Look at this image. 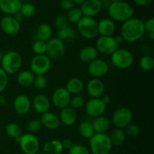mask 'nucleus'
Masks as SVG:
<instances>
[{
    "label": "nucleus",
    "mask_w": 154,
    "mask_h": 154,
    "mask_svg": "<svg viewBox=\"0 0 154 154\" xmlns=\"http://www.w3.org/2000/svg\"><path fill=\"white\" fill-rule=\"evenodd\" d=\"M144 30V23L140 19L132 17L123 23L120 29V35L124 42L128 43H135L142 38Z\"/></svg>",
    "instance_id": "f257e3e1"
},
{
    "label": "nucleus",
    "mask_w": 154,
    "mask_h": 154,
    "mask_svg": "<svg viewBox=\"0 0 154 154\" xmlns=\"http://www.w3.org/2000/svg\"><path fill=\"white\" fill-rule=\"evenodd\" d=\"M108 14L112 20L124 23L133 17L134 9L130 4L126 2L119 1L111 3L108 8Z\"/></svg>",
    "instance_id": "f03ea898"
},
{
    "label": "nucleus",
    "mask_w": 154,
    "mask_h": 154,
    "mask_svg": "<svg viewBox=\"0 0 154 154\" xmlns=\"http://www.w3.org/2000/svg\"><path fill=\"white\" fill-rule=\"evenodd\" d=\"M89 140L93 154H109L112 150L111 138L106 133H95Z\"/></svg>",
    "instance_id": "7ed1b4c3"
},
{
    "label": "nucleus",
    "mask_w": 154,
    "mask_h": 154,
    "mask_svg": "<svg viewBox=\"0 0 154 154\" xmlns=\"http://www.w3.org/2000/svg\"><path fill=\"white\" fill-rule=\"evenodd\" d=\"M23 64V58L17 51H9L3 55L1 61L2 69L7 75H14L19 72Z\"/></svg>",
    "instance_id": "20e7f679"
},
{
    "label": "nucleus",
    "mask_w": 154,
    "mask_h": 154,
    "mask_svg": "<svg viewBox=\"0 0 154 154\" xmlns=\"http://www.w3.org/2000/svg\"><path fill=\"white\" fill-rule=\"evenodd\" d=\"M77 27L81 35L86 39H94L99 35L98 22L93 17H83Z\"/></svg>",
    "instance_id": "39448f33"
},
{
    "label": "nucleus",
    "mask_w": 154,
    "mask_h": 154,
    "mask_svg": "<svg viewBox=\"0 0 154 154\" xmlns=\"http://www.w3.org/2000/svg\"><path fill=\"white\" fill-rule=\"evenodd\" d=\"M111 63L117 69H129L133 64L134 57L128 50L118 48L111 54Z\"/></svg>",
    "instance_id": "423d86ee"
},
{
    "label": "nucleus",
    "mask_w": 154,
    "mask_h": 154,
    "mask_svg": "<svg viewBox=\"0 0 154 154\" xmlns=\"http://www.w3.org/2000/svg\"><path fill=\"white\" fill-rule=\"evenodd\" d=\"M51 68V60L46 55H36L30 62V71L35 75H45Z\"/></svg>",
    "instance_id": "0eeeda50"
},
{
    "label": "nucleus",
    "mask_w": 154,
    "mask_h": 154,
    "mask_svg": "<svg viewBox=\"0 0 154 154\" xmlns=\"http://www.w3.org/2000/svg\"><path fill=\"white\" fill-rule=\"evenodd\" d=\"M20 147L25 154H35L39 151L40 142L37 137L32 133L23 134L20 137Z\"/></svg>",
    "instance_id": "6e6552de"
},
{
    "label": "nucleus",
    "mask_w": 154,
    "mask_h": 154,
    "mask_svg": "<svg viewBox=\"0 0 154 154\" xmlns=\"http://www.w3.org/2000/svg\"><path fill=\"white\" fill-rule=\"evenodd\" d=\"M96 48L99 54L111 55L119 48V45L113 36H100L96 41Z\"/></svg>",
    "instance_id": "1a4fd4ad"
},
{
    "label": "nucleus",
    "mask_w": 154,
    "mask_h": 154,
    "mask_svg": "<svg viewBox=\"0 0 154 154\" xmlns=\"http://www.w3.org/2000/svg\"><path fill=\"white\" fill-rule=\"evenodd\" d=\"M132 120V112L126 107H121L114 111L112 121L114 126L119 129H125L130 124Z\"/></svg>",
    "instance_id": "9d476101"
},
{
    "label": "nucleus",
    "mask_w": 154,
    "mask_h": 154,
    "mask_svg": "<svg viewBox=\"0 0 154 154\" xmlns=\"http://www.w3.org/2000/svg\"><path fill=\"white\" fill-rule=\"evenodd\" d=\"M66 52V47L63 41L57 38H53L47 42V52L48 57L53 60L60 59Z\"/></svg>",
    "instance_id": "9b49d317"
},
{
    "label": "nucleus",
    "mask_w": 154,
    "mask_h": 154,
    "mask_svg": "<svg viewBox=\"0 0 154 154\" xmlns=\"http://www.w3.org/2000/svg\"><path fill=\"white\" fill-rule=\"evenodd\" d=\"M106 111V105L102 101L101 98L91 99L85 105V111L88 116L93 118L104 115Z\"/></svg>",
    "instance_id": "f8f14e48"
},
{
    "label": "nucleus",
    "mask_w": 154,
    "mask_h": 154,
    "mask_svg": "<svg viewBox=\"0 0 154 154\" xmlns=\"http://www.w3.org/2000/svg\"><path fill=\"white\" fill-rule=\"evenodd\" d=\"M71 98L72 95L67 91L65 87H60L53 93L52 102L54 106L63 109L69 106Z\"/></svg>",
    "instance_id": "ddd939ff"
},
{
    "label": "nucleus",
    "mask_w": 154,
    "mask_h": 154,
    "mask_svg": "<svg viewBox=\"0 0 154 154\" xmlns=\"http://www.w3.org/2000/svg\"><path fill=\"white\" fill-rule=\"evenodd\" d=\"M109 71L108 64L103 60L96 59L89 63L88 72L94 78H99L105 76Z\"/></svg>",
    "instance_id": "4468645a"
},
{
    "label": "nucleus",
    "mask_w": 154,
    "mask_h": 154,
    "mask_svg": "<svg viewBox=\"0 0 154 154\" xmlns=\"http://www.w3.org/2000/svg\"><path fill=\"white\" fill-rule=\"evenodd\" d=\"M0 26L5 34L9 35H15L20 32L21 28L20 23L16 20L13 16L8 15L1 20Z\"/></svg>",
    "instance_id": "2eb2a0df"
},
{
    "label": "nucleus",
    "mask_w": 154,
    "mask_h": 154,
    "mask_svg": "<svg viewBox=\"0 0 154 154\" xmlns=\"http://www.w3.org/2000/svg\"><path fill=\"white\" fill-rule=\"evenodd\" d=\"M102 9L100 0H86L80 8L83 16L93 18L99 14Z\"/></svg>",
    "instance_id": "dca6fc26"
},
{
    "label": "nucleus",
    "mask_w": 154,
    "mask_h": 154,
    "mask_svg": "<svg viewBox=\"0 0 154 154\" xmlns=\"http://www.w3.org/2000/svg\"><path fill=\"white\" fill-rule=\"evenodd\" d=\"M105 84L99 78H93L87 85V92L92 99L101 98L105 93Z\"/></svg>",
    "instance_id": "f3484780"
},
{
    "label": "nucleus",
    "mask_w": 154,
    "mask_h": 154,
    "mask_svg": "<svg viewBox=\"0 0 154 154\" xmlns=\"http://www.w3.org/2000/svg\"><path fill=\"white\" fill-rule=\"evenodd\" d=\"M31 107L32 102L26 95H19L14 101V111L20 116L26 114L30 111Z\"/></svg>",
    "instance_id": "a211bd4d"
},
{
    "label": "nucleus",
    "mask_w": 154,
    "mask_h": 154,
    "mask_svg": "<svg viewBox=\"0 0 154 154\" xmlns=\"http://www.w3.org/2000/svg\"><path fill=\"white\" fill-rule=\"evenodd\" d=\"M32 106L37 113L43 114L48 112L51 107V102L46 96L38 94L35 96L32 102Z\"/></svg>",
    "instance_id": "6ab92c4d"
},
{
    "label": "nucleus",
    "mask_w": 154,
    "mask_h": 154,
    "mask_svg": "<svg viewBox=\"0 0 154 154\" xmlns=\"http://www.w3.org/2000/svg\"><path fill=\"white\" fill-rule=\"evenodd\" d=\"M40 120L42 126H45V128L50 129V130H55L60 127V118L54 113L48 111V112L42 114Z\"/></svg>",
    "instance_id": "aec40b11"
},
{
    "label": "nucleus",
    "mask_w": 154,
    "mask_h": 154,
    "mask_svg": "<svg viewBox=\"0 0 154 154\" xmlns=\"http://www.w3.org/2000/svg\"><path fill=\"white\" fill-rule=\"evenodd\" d=\"M21 5L22 2L20 0H0V10L11 16L20 11Z\"/></svg>",
    "instance_id": "412c9836"
},
{
    "label": "nucleus",
    "mask_w": 154,
    "mask_h": 154,
    "mask_svg": "<svg viewBox=\"0 0 154 154\" xmlns=\"http://www.w3.org/2000/svg\"><path fill=\"white\" fill-rule=\"evenodd\" d=\"M115 29L114 21L111 18H104L98 23V31L101 36H112Z\"/></svg>",
    "instance_id": "4be33fe9"
},
{
    "label": "nucleus",
    "mask_w": 154,
    "mask_h": 154,
    "mask_svg": "<svg viewBox=\"0 0 154 154\" xmlns=\"http://www.w3.org/2000/svg\"><path fill=\"white\" fill-rule=\"evenodd\" d=\"M59 118H60V123L64 124L65 126H73L76 123L77 120L76 111L70 106H68L61 109Z\"/></svg>",
    "instance_id": "5701e85b"
},
{
    "label": "nucleus",
    "mask_w": 154,
    "mask_h": 154,
    "mask_svg": "<svg viewBox=\"0 0 154 154\" xmlns=\"http://www.w3.org/2000/svg\"><path fill=\"white\" fill-rule=\"evenodd\" d=\"M99 52L96 47L87 46L82 48L79 53V59L81 62L85 63H90L98 59Z\"/></svg>",
    "instance_id": "b1692460"
},
{
    "label": "nucleus",
    "mask_w": 154,
    "mask_h": 154,
    "mask_svg": "<svg viewBox=\"0 0 154 154\" xmlns=\"http://www.w3.org/2000/svg\"><path fill=\"white\" fill-rule=\"evenodd\" d=\"M92 124L95 133H105L110 128L111 122L108 117L102 115L94 118Z\"/></svg>",
    "instance_id": "393cba45"
},
{
    "label": "nucleus",
    "mask_w": 154,
    "mask_h": 154,
    "mask_svg": "<svg viewBox=\"0 0 154 154\" xmlns=\"http://www.w3.org/2000/svg\"><path fill=\"white\" fill-rule=\"evenodd\" d=\"M84 87V81L79 78H72L68 81L65 88L71 95H79Z\"/></svg>",
    "instance_id": "a878e982"
},
{
    "label": "nucleus",
    "mask_w": 154,
    "mask_h": 154,
    "mask_svg": "<svg viewBox=\"0 0 154 154\" xmlns=\"http://www.w3.org/2000/svg\"><path fill=\"white\" fill-rule=\"evenodd\" d=\"M52 29L51 26L48 23H42L36 29L35 35L38 40L48 42L51 38L52 36Z\"/></svg>",
    "instance_id": "bb28decb"
},
{
    "label": "nucleus",
    "mask_w": 154,
    "mask_h": 154,
    "mask_svg": "<svg viewBox=\"0 0 154 154\" xmlns=\"http://www.w3.org/2000/svg\"><path fill=\"white\" fill-rule=\"evenodd\" d=\"M62 141L59 140H51L45 144L43 152L46 154H60L63 150Z\"/></svg>",
    "instance_id": "cd10ccee"
},
{
    "label": "nucleus",
    "mask_w": 154,
    "mask_h": 154,
    "mask_svg": "<svg viewBox=\"0 0 154 154\" xmlns=\"http://www.w3.org/2000/svg\"><path fill=\"white\" fill-rule=\"evenodd\" d=\"M34 79L35 75L31 71H22L17 75V83L20 86L23 87H28L33 85Z\"/></svg>",
    "instance_id": "c85d7f7f"
},
{
    "label": "nucleus",
    "mask_w": 154,
    "mask_h": 154,
    "mask_svg": "<svg viewBox=\"0 0 154 154\" xmlns=\"http://www.w3.org/2000/svg\"><path fill=\"white\" fill-rule=\"evenodd\" d=\"M78 131L79 133L83 138L90 139L92 136L95 134L94 129H93L92 122L84 120L80 123L78 126Z\"/></svg>",
    "instance_id": "c756f323"
},
{
    "label": "nucleus",
    "mask_w": 154,
    "mask_h": 154,
    "mask_svg": "<svg viewBox=\"0 0 154 154\" xmlns=\"http://www.w3.org/2000/svg\"><path fill=\"white\" fill-rule=\"evenodd\" d=\"M126 135L125 133V131L123 129H119V128H116L111 134V143L113 145L115 146H120L125 142L126 141Z\"/></svg>",
    "instance_id": "7c9ffc66"
},
{
    "label": "nucleus",
    "mask_w": 154,
    "mask_h": 154,
    "mask_svg": "<svg viewBox=\"0 0 154 154\" xmlns=\"http://www.w3.org/2000/svg\"><path fill=\"white\" fill-rule=\"evenodd\" d=\"M75 38H76V33L75 30L71 27L68 26L57 31V38L60 39L63 42L66 40H74Z\"/></svg>",
    "instance_id": "2f4dec72"
},
{
    "label": "nucleus",
    "mask_w": 154,
    "mask_h": 154,
    "mask_svg": "<svg viewBox=\"0 0 154 154\" xmlns=\"http://www.w3.org/2000/svg\"><path fill=\"white\" fill-rule=\"evenodd\" d=\"M5 132L9 137L15 138H20L22 133V129L18 124L15 123H10L6 126Z\"/></svg>",
    "instance_id": "473e14b6"
},
{
    "label": "nucleus",
    "mask_w": 154,
    "mask_h": 154,
    "mask_svg": "<svg viewBox=\"0 0 154 154\" xmlns=\"http://www.w3.org/2000/svg\"><path fill=\"white\" fill-rule=\"evenodd\" d=\"M20 12L22 14L24 18H30L35 14V6L32 3L29 2H23L22 3V5L20 9Z\"/></svg>",
    "instance_id": "72a5a7b5"
},
{
    "label": "nucleus",
    "mask_w": 154,
    "mask_h": 154,
    "mask_svg": "<svg viewBox=\"0 0 154 154\" xmlns=\"http://www.w3.org/2000/svg\"><path fill=\"white\" fill-rule=\"evenodd\" d=\"M139 66L142 70L150 72L154 67V59L152 56H143L139 61Z\"/></svg>",
    "instance_id": "f704fd0d"
},
{
    "label": "nucleus",
    "mask_w": 154,
    "mask_h": 154,
    "mask_svg": "<svg viewBox=\"0 0 154 154\" xmlns=\"http://www.w3.org/2000/svg\"><path fill=\"white\" fill-rule=\"evenodd\" d=\"M66 17L69 23H78L84 16H83L80 8H75L69 11Z\"/></svg>",
    "instance_id": "c9c22d12"
},
{
    "label": "nucleus",
    "mask_w": 154,
    "mask_h": 154,
    "mask_svg": "<svg viewBox=\"0 0 154 154\" xmlns=\"http://www.w3.org/2000/svg\"><path fill=\"white\" fill-rule=\"evenodd\" d=\"M32 51L36 55H44L47 52V42L37 40L32 45Z\"/></svg>",
    "instance_id": "e433bc0d"
},
{
    "label": "nucleus",
    "mask_w": 154,
    "mask_h": 154,
    "mask_svg": "<svg viewBox=\"0 0 154 154\" xmlns=\"http://www.w3.org/2000/svg\"><path fill=\"white\" fill-rule=\"evenodd\" d=\"M84 105H85V99L80 95H75L73 97L71 98L69 105L73 109H80Z\"/></svg>",
    "instance_id": "4c0bfd02"
},
{
    "label": "nucleus",
    "mask_w": 154,
    "mask_h": 154,
    "mask_svg": "<svg viewBox=\"0 0 154 154\" xmlns=\"http://www.w3.org/2000/svg\"><path fill=\"white\" fill-rule=\"evenodd\" d=\"M33 84L38 90H43L48 86V81L45 75H36L35 76Z\"/></svg>",
    "instance_id": "58836bf2"
},
{
    "label": "nucleus",
    "mask_w": 154,
    "mask_h": 154,
    "mask_svg": "<svg viewBox=\"0 0 154 154\" xmlns=\"http://www.w3.org/2000/svg\"><path fill=\"white\" fill-rule=\"evenodd\" d=\"M26 128L28 129V131L29 132V133L34 134L36 132H38L42 128V124L41 123L40 120H38V119H34V120H32L27 123Z\"/></svg>",
    "instance_id": "ea45409f"
},
{
    "label": "nucleus",
    "mask_w": 154,
    "mask_h": 154,
    "mask_svg": "<svg viewBox=\"0 0 154 154\" xmlns=\"http://www.w3.org/2000/svg\"><path fill=\"white\" fill-rule=\"evenodd\" d=\"M69 154H90V150L82 144H73L69 150Z\"/></svg>",
    "instance_id": "a19ab883"
},
{
    "label": "nucleus",
    "mask_w": 154,
    "mask_h": 154,
    "mask_svg": "<svg viewBox=\"0 0 154 154\" xmlns=\"http://www.w3.org/2000/svg\"><path fill=\"white\" fill-rule=\"evenodd\" d=\"M124 131L126 135H129L130 137H136L139 135L140 128L138 125L130 123L125 128Z\"/></svg>",
    "instance_id": "79ce46f5"
},
{
    "label": "nucleus",
    "mask_w": 154,
    "mask_h": 154,
    "mask_svg": "<svg viewBox=\"0 0 154 154\" xmlns=\"http://www.w3.org/2000/svg\"><path fill=\"white\" fill-rule=\"evenodd\" d=\"M55 26L58 30L63 29L69 26V21L64 15H59L55 19Z\"/></svg>",
    "instance_id": "37998d69"
},
{
    "label": "nucleus",
    "mask_w": 154,
    "mask_h": 154,
    "mask_svg": "<svg viewBox=\"0 0 154 154\" xmlns=\"http://www.w3.org/2000/svg\"><path fill=\"white\" fill-rule=\"evenodd\" d=\"M8 82V75L4 72L2 68H0V93L5 90Z\"/></svg>",
    "instance_id": "c03bdc74"
},
{
    "label": "nucleus",
    "mask_w": 154,
    "mask_h": 154,
    "mask_svg": "<svg viewBox=\"0 0 154 154\" xmlns=\"http://www.w3.org/2000/svg\"><path fill=\"white\" fill-rule=\"evenodd\" d=\"M75 5L72 0H61L60 2V6L63 10L66 11H69L72 10V9L75 8Z\"/></svg>",
    "instance_id": "a18cd8bd"
},
{
    "label": "nucleus",
    "mask_w": 154,
    "mask_h": 154,
    "mask_svg": "<svg viewBox=\"0 0 154 154\" xmlns=\"http://www.w3.org/2000/svg\"><path fill=\"white\" fill-rule=\"evenodd\" d=\"M144 30L147 32H154V19L153 17L147 20L144 23Z\"/></svg>",
    "instance_id": "49530a36"
},
{
    "label": "nucleus",
    "mask_w": 154,
    "mask_h": 154,
    "mask_svg": "<svg viewBox=\"0 0 154 154\" xmlns=\"http://www.w3.org/2000/svg\"><path fill=\"white\" fill-rule=\"evenodd\" d=\"M153 0H133L134 2L140 7H147L152 3Z\"/></svg>",
    "instance_id": "de8ad7c7"
},
{
    "label": "nucleus",
    "mask_w": 154,
    "mask_h": 154,
    "mask_svg": "<svg viewBox=\"0 0 154 154\" xmlns=\"http://www.w3.org/2000/svg\"><path fill=\"white\" fill-rule=\"evenodd\" d=\"M62 144H63V148L69 150L72 147V145H73V143H72V141L70 138H66V139H64L62 141Z\"/></svg>",
    "instance_id": "09e8293b"
},
{
    "label": "nucleus",
    "mask_w": 154,
    "mask_h": 154,
    "mask_svg": "<svg viewBox=\"0 0 154 154\" xmlns=\"http://www.w3.org/2000/svg\"><path fill=\"white\" fill-rule=\"evenodd\" d=\"M100 1H101V5H102V8L108 9L111 4V0H100Z\"/></svg>",
    "instance_id": "8fccbe9b"
},
{
    "label": "nucleus",
    "mask_w": 154,
    "mask_h": 154,
    "mask_svg": "<svg viewBox=\"0 0 154 154\" xmlns=\"http://www.w3.org/2000/svg\"><path fill=\"white\" fill-rule=\"evenodd\" d=\"M13 17L16 19V20H17L19 23H21L24 20L23 16L22 14H21L20 11L17 12L16 14H14L13 15Z\"/></svg>",
    "instance_id": "3c124183"
},
{
    "label": "nucleus",
    "mask_w": 154,
    "mask_h": 154,
    "mask_svg": "<svg viewBox=\"0 0 154 154\" xmlns=\"http://www.w3.org/2000/svg\"><path fill=\"white\" fill-rule=\"evenodd\" d=\"M101 99H102V102L105 104V105H108L110 102H111V98H110L109 96H103L101 97Z\"/></svg>",
    "instance_id": "603ef678"
},
{
    "label": "nucleus",
    "mask_w": 154,
    "mask_h": 154,
    "mask_svg": "<svg viewBox=\"0 0 154 154\" xmlns=\"http://www.w3.org/2000/svg\"><path fill=\"white\" fill-rule=\"evenodd\" d=\"M0 104L2 105H7V99L4 96H0Z\"/></svg>",
    "instance_id": "864d4df0"
},
{
    "label": "nucleus",
    "mask_w": 154,
    "mask_h": 154,
    "mask_svg": "<svg viewBox=\"0 0 154 154\" xmlns=\"http://www.w3.org/2000/svg\"><path fill=\"white\" fill-rule=\"evenodd\" d=\"M115 39H116V42H117V44H118V45H120V44H122L123 42H124V40H123V37H122L121 35L117 36V37L115 38Z\"/></svg>",
    "instance_id": "5fc2aeb1"
},
{
    "label": "nucleus",
    "mask_w": 154,
    "mask_h": 154,
    "mask_svg": "<svg viewBox=\"0 0 154 154\" xmlns=\"http://www.w3.org/2000/svg\"><path fill=\"white\" fill-rule=\"evenodd\" d=\"M75 5H81L86 1V0H72Z\"/></svg>",
    "instance_id": "6e6d98bb"
},
{
    "label": "nucleus",
    "mask_w": 154,
    "mask_h": 154,
    "mask_svg": "<svg viewBox=\"0 0 154 154\" xmlns=\"http://www.w3.org/2000/svg\"><path fill=\"white\" fill-rule=\"evenodd\" d=\"M148 37L150 40H154V32H148Z\"/></svg>",
    "instance_id": "4d7b16f0"
},
{
    "label": "nucleus",
    "mask_w": 154,
    "mask_h": 154,
    "mask_svg": "<svg viewBox=\"0 0 154 154\" xmlns=\"http://www.w3.org/2000/svg\"><path fill=\"white\" fill-rule=\"evenodd\" d=\"M2 57H3V54L2 53V51H0V63H1L2 60Z\"/></svg>",
    "instance_id": "13d9d810"
},
{
    "label": "nucleus",
    "mask_w": 154,
    "mask_h": 154,
    "mask_svg": "<svg viewBox=\"0 0 154 154\" xmlns=\"http://www.w3.org/2000/svg\"><path fill=\"white\" fill-rule=\"evenodd\" d=\"M119 1H121V0H111V3H114V2H117Z\"/></svg>",
    "instance_id": "bf43d9fd"
},
{
    "label": "nucleus",
    "mask_w": 154,
    "mask_h": 154,
    "mask_svg": "<svg viewBox=\"0 0 154 154\" xmlns=\"http://www.w3.org/2000/svg\"><path fill=\"white\" fill-rule=\"evenodd\" d=\"M35 154H46V153H44V152H40V151H38V152H37V153H35Z\"/></svg>",
    "instance_id": "052dcab7"
},
{
    "label": "nucleus",
    "mask_w": 154,
    "mask_h": 154,
    "mask_svg": "<svg viewBox=\"0 0 154 154\" xmlns=\"http://www.w3.org/2000/svg\"><path fill=\"white\" fill-rule=\"evenodd\" d=\"M20 1L23 3V2H29V0H20Z\"/></svg>",
    "instance_id": "680f3d73"
}]
</instances>
